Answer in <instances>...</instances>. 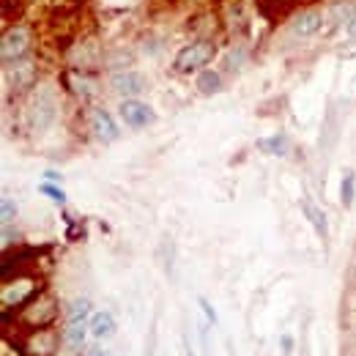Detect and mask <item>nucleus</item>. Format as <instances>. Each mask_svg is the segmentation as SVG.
I'll list each match as a JSON object with an SVG mask.
<instances>
[{
	"instance_id": "1",
	"label": "nucleus",
	"mask_w": 356,
	"mask_h": 356,
	"mask_svg": "<svg viewBox=\"0 0 356 356\" xmlns=\"http://www.w3.org/2000/svg\"><path fill=\"white\" fill-rule=\"evenodd\" d=\"M214 58V44L211 42H192L176 55V72L189 74V72H203L206 63Z\"/></svg>"
},
{
	"instance_id": "2",
	"label": "nucleus",
	"mask_w": 356,
	"mask_h": 356,
	"mask_svg": "<svg viewBox=\"0 0 356 356\" xmlns=\"http://www.w3.org/2000/svg\"><path fill=\"white\" fill-rule=\"evenodd\" d=\"M118 115L129 129H145L156 121V110L140 99H124L118 107Z\"/></svg>"
},
{
	"instance_id": "3",
	"label": "nucleus",
	"mask_w": 356,
	"mask_h": 356,
	"mask_svg": "<svg viewBox=\"0 0 356 356\" xmlns=\"http://www.w3.org/2000/svg\"><path fill=\"white\" fill-rule=\"evenodd\" d=\"M90 129H93V137L99 143H115L121 137V129L115 124V118L107 113V110H96L90 115Z\"/></svg>"
},
{
	"instance_id": "4",
	"label": "nucleus",
	"mask_w": 356,
	"mask_h": 356,
	"mask_svg": "<svg viewBox=\"0 0 356 356\" xmlns=\"http://www.w3.org/2000/svg\"><path fill=\"white\" fill-rule=\"evenodd\" d=\"M28 44H31V33H28L25 28H14V31H8V33L3 36V44H0L3 60L8 63L11 58H14V60L22 58V52L28 49Z\"/></svg>"
},
{
	"instance_id": "5",
	"label": "nucleus",
	"mask_w": 356,
	"mask_h": 356,
	"mask_svg": "<svg viewBox=\"0 0 356 356\" xmlns=\"http://www.w3.org/2000/svg\"><path fill=\"white\" fill-rule=\"evenodd\" d=\"M110 86H113V90H115L118 96H124V99H134V96H140L143 90L148 88L145 77H143V74H137V72H124V74H115Z\"/></svg>"
},
{
	"instance_id": "6",
	"label": "nucleus",
	"mask_w": 356,
	"mask_h": 356,
	"mask_svg": "<svg viewBox=\"0 0 356 356\" xmlns=\"http://www.w3.org/2000/svg\"><path fill=\"white\" fill-rule=\"evenodd\" d=\"M323 22H326L323 11H318V8H307V11H302V14L293 19V33H296V36H302V39H312L315 33H321Z\"/></svg>"
},
{
	"instance_id": "7",
	"label": "nucleus",
	"mask_w": 356,
	"mask_h": 356,
	"mask_svg": "<svg viewBox=\"0 0 356 356\" xmlns=\"http://www.w3.org/2000/svg\"><path fill=\"white\" fill-rule=\"evenodd\" d=\"M88 329H90V337H96V340H110V337H115L118 323H115L113 312L99 310L88 318Z\"/></svg>"
},
{
	"instance_id": "8",
	"label": "nucleus",
	"mask_w": 356,
	"mask_h": 356,
	"mask_svg": "<svg viewBox=\"0 0 356 356\" xmlns=\"http://www.w3.org/2000/svg\"><path fill=\"white\" fill-rule=\"evenodd\" d=\"M90 334V329L83 323V321H77V323H69L66 326V332H63V343H66V348L69 351H80V348H86V337Z\"/></svg>"
},
{
	"instance_id": "9",
	"label": "nucleus",
	"mask_w": 356,
	"mask_h": 356,
	"mask_svg": "<svg viewBox=\"0 0 356 356\" xmlns=\"http://www.w3.org/2000/svg\"><path fill=\"white\" fill-rule=\"evenodd\" d=\"M302 211H305V217L310 220L312 230L326 241V238H329V222H326V214H323L318 206H312L310 200H302Z\"/></svg>"
},
{
	"instance_id": "10",
	"label": "nucleus",
	"mask_w": 356,
	"mask_h": 356,
	"mask_svg": "<svg viewBox=\"0 0 356 356\" xmlns=\"http://www.w3.org/2000/svg\"><path fill=\"white\" fill-rule=\"evenodd\" d=\"M195 86L203 96H214L222 90V74L220 72H211V69H203L197 77H195Z\"/></svg>"
},
{
	"instance_id": "11",
	"label": "nucleus",
	"mask_w": 356,
	"mask_h": 356,
	"mask_svg": "<svg viewBox=\"0 0 356 356\" xmlns=\"http://www.w3.org/2000/svg\"><path fill=\"white\" fill-rule=\"evenodd\" d=\"M258 151H264L268 156H285V151H288V137H285V134L264 137V140H258Z\"/></svg>"
},
{
	"instance_id": "12",
	"label": "nucleus",
	"mask_w": 356,
	"mask_h": 356,
	"mask_svg": "<svg viewBox=\"0 0 356 356\" xmlns=\"http://www.w3.org/2000/svg\"><path fill=\"white\" fill-rule=\"evenodd\" d=\"M354 197H356V173L354 170H346L343 178H340V200L346 209L354 206Z\"/></svg>"
},
{
	"instance_id": "13",
	"label": "nucleus",
	"mask_w": 356,
	"mask_h": 356,
	"mask_svg": "<svg viewBox=\"0 0 356 356\" xmlns=\"http://www.w3.org/2000/svg\"><path fill=\"white\" fill-rule=\"evenodd\" d=\"M93 307H90L88 299H74L72 305H69V310H66V321L69 323H77V321H86V318H90L93 315Z\"/></svg>"
},
{
	"instance_id": "14",
	"label": "nucleus",
	"mask_w": 356,
	"mask_h": 356,
	"mask_svg": "<svg viewBox=\"0 0 356 356\" xmlns=\"http://www.w3.org/2000/svg\"><path fill=\"white\" fill-rule=\"evenodd\" d=\"M39 192H42V195H47L49 200H55V203H66V192H63L58 184H49V181H44V184L39 186Z\"/></svg>"
},
{
	"instance_id": "15",
	"label": "nucleus",
	"mask_w": 356,
	"mask_h": 356,
	"mask_svg": "<svg viewBox=\"0 0 356 356\" xmlns=\"http://www.w3.org/2000/svg\"><path fill=\"white\" fill-rule=\"evenodd\" d=\"M0 217H3V227H8L11 220H17V203H14L11 197H3V211H0Z\"/></svg>"
},
{
	"instance_id": "16",
	"label": "nucleus",
	"mask_w": 356,
	"mask_h": 356,
	"mask_svg": "<svg viewBox=\"0 0 356 356\" xmlns=\"http://www.w3.org/2000/svg\"><path fill=\"white\" fill-rule=\"evenodd\" d=\"M197 305H200V310L206 312V321H209V323H217V312H214V307H211L206 299H197Z\"/></svg>"
},
{
	"instance_id": "17",
	"label": "nucleus",
	"mask_w": 356,
	"mask_h": 356,
	"mask_svg": "<svg viewBox=\"0 0 356 356\" xmlns=\"http://www.w3.org/2000/svg\"><path fill=\"white\" fill-rule=\"evenodd\" d=\"M80 356H107V351H104L102 346H86V348L80 351Z\"/></svg>"
},
{
	"instance_id": "18",
	"label": "nucleus",
	"mask_w": 356,
	"mask_h": 356,
	"mask_svg": "<svg viewBox=\"0 0 356 356\" xmlns=\"http://www.w3.org/2000/svg\"><path fill=\"white\" fill-rule=\"evenodd\" d=\"M282 351H285V354H291V351H293V337H288V334L282 337Z\"/></svg>"
},
{
	"instance_id": "19",
	"label": "nucleus",
	"mask_w": 356,
	"mask_h": 356,
	"mask_svg": "<svg viewBox=\"0 0 356 356\" xmlns=\"http://www.w3.org/2000/svg\"><path fill=\"white\" fill-rule=\"evenodd\" d=\"M346 33H348L351 39H356V14L351 17V19H348V28H346Z\"/></svg>"
},
{
	"instance_id": "20",
	"label": "nucleus",
	"mask_w": 356,
	"mask_h": 356,
	"mask_svg": "<svg viewBox=\"0 0 356 356\" xmlns=\"http://www.w3.org/2000/svg\"><path fill=\"white\" fill-rule=\"evenodd\" d=\"M47 181H58V184H60L63 176H60V173H55V170H47Z\"/></svg>"
},
{
	"instance_id": "21",
	"label": "nucleus",
	"mask_w": 356,
	"mask_h": 356,
	"mask_svg": "<svg viewBox=\"0 0 356 356\" xmlns=\"http://www.w3.org/2000/svg\"><path fill=\"white\" fill-rule=\"evenodd\" d=\"M354 274H356V268H354Z\"/></svg>"
}]
</instances>
